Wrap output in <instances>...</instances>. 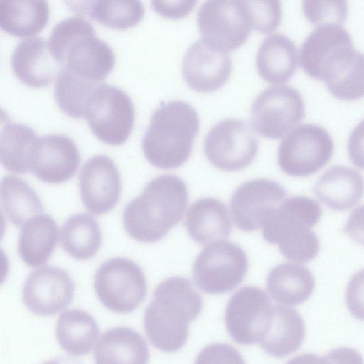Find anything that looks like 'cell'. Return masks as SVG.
<instances>
[{
  "label": "cell",
  "mask_w": 364,
  "mask_h": 364,
  "mask_svg": "<svg viewBox=\"0 0 364 364\" xmlns=\"http://www.w3.org/2000/svg\"><path fill=\"white\" fill-rule=\"evenodd\" d=\"M184 224L190 237L200 245L226 239L232 229L226 206L210 197L200 198L190 206Z\"/></svg>",
  "instance_id": "22"
},
{
  "label": "cell",
  "mask_w": 364,
  "mask_h": 364,
  "mask_svg": "<svg viewBox=\"0 0 364 364\" xmlns=\"http://www.w3.org/2000/svg\"><path fill=\"white\" fill-rule=\"evenodd\" d=\"M11 65L21 82L36 88L49 85L63 68L51 54L48 42L39 36L21 40L12 52Z\"/></svg>",
  "instance_id": "19"
},
{
  "label": "cell",
  "mask_w": 364,
  "mask_h": 364,
  "mask_svg": "<svg viewBox=\"0 0 364 364\" xmlns=\"http://www.w3.org/2000/svg\"><path fill=\"white\" fill-rule=\"evenodd\" d=\"M326 355L329 364H364L362 355L350 348H338Z\"/></svg>",
  "instance_id": "43"
},
{
  "label": "cell",
  "mask_w": 364,
  "mask_h": 364,
  "mask_svg": "<svg viewBox=\"0 0 364 364\" xmlns=\"http://www.w3.org/2000/svg\"><path fill=\"white\" fill-rule=\"evenodd\" d=\"M99 333L95 318L79 309L63 312L55 326V336L60 347L74 356L87 355L92 350Z\"/></svg>",
  "instance_id": "29"
},
{
  "label": "cell",
  "mask_w": 364,
  "mask_h": 364,
  "mask_svg": "<svg viewBox=\"0 0 364 364\" xmlns=\"http://www.w3.org/2000/svg\"><path fill=\"white\" fill-rule=\"evenodd\" d=\"M353 43L350 33L340 24L318 26L303 42L299 50L300 66L314 79L325 60L336 49Z\"/></svg>",
  "instance_id": "28"
},
{
  "label": "cell",
  "mask_w": 364,
  "mask_h": 364,
  "mask_svg": "<svg viewBox=\"0 0 364 364\" xmlns=\"http://www.w3.org/2000/svg\"><path fill=\"white\" fill-rule=\"evenodd\" d=\"M48 42L54 58L85 80L102 81L114 66L112 49L97 37L93 26L82 17L71 16L59 21Z\"/></svg>",
  "instance_id": "4"
},
{
  "label": "cell",
  "mask_w": 364,
  "mask_h": 364,
  "mask_svg": "<svg viewBox=\"0 0 364 364\" xmlns=\"http://www.w3.org/2000/svg\"><path fill=\"white\" fill-rule=\"evenodd\" d=\"M80 11L100 23L114 29L124 30L136 26L144 15L140 1H95L83 2Z\"/></svg>",
  "instance_id": "33"
},
{
  "label": "cell",
  "mask_w": 364,
  "mask_h": 364,
  "mask_svg": "<svg viewBox=\"0 0 364 364\" xmlns=\"http://www.w3.org/2000/svg\"><path fill=\"white\" fill-rule=\"evenodd\" d=\"M152 8L159 14L171 19H179L187 16L194 8L196 1L151 2Z\"/></svg>",
  "instance_id": "40"
},
{
  "label": "cell",
  "mask_w": 364,
  "mask_h": 364,
  "mask_svg": "<svg viewBox=\"0 0 364 364\" xmlns=\"http://www.w3.org/2000/svg\"><path fill=\"white\" fill-rule=\"evenodd\" d=\"M343 232L364 246V205L357 207L351 213L344 225Z\"/></svg>",
  "instance_id": "42"
},
{
  "label": "cell",
  "mask_w": 364,
  "mask_h": 364,
  "mask_svg": "<svg viewBox=\"0 0 364 364\" xmlns=\"http://www.w3.org/2000/svg\"><path fill=\"white\" fill-rule=\"evenodd\" d=\"M94 288L101 304L120 314L132 312L145 299L146 280L141 268L124 257L105 260L97 269Z\"/></svg>",
  "instance_id": "6"
},
{
  "label": "cell",
  "mask_w": 364,
  "mask_h": 364,
  "mask_svg": "<svg viewBox=\"0 0 364 364\" xmlns=\"http://www.w3.org/2000/svg\"><path fill=\"white\" fill-rule=\"evenodd\" d=\"M314 286L311 272L303 265L292 262L274 267L267 279V289L272 298L285 305L304 303L311 296Z\"/></svg>",
  "instance_id": "25"
},
{
  "label": "cell",
  "mask_w": 364,
  "mask_h": 364,
  "mask_svg": "<svg viewBox=\"0 0 364 364\" xmlns=\"http://www.w3.org/2000/svg\"><path fill=\"white\" fill-rule=\"evenodd\" d=\"M348 152L352 163L364 169V119L352 130L348 141Z\"/></svg>",
  "instance_id": "41"
},
{
  "label": "cell",
  "mask_w": 364,
  "mask_h": 364,
  "mask_svg": "<svg viewBox=\"0 0 364 364\" xmlns=\"http://www.w3.org/2000/svg\"><path fill=\"white\" fill-rule=\"evenodd\" d=\"M80 155L75 143L68 136L47 134L38 138L31 172L40 181L52 184L64 183L77 172Z\"/></svg>",
  "instance_id": "17"
},
{
  "label": "cell",
  "mask_w": 364,
  "mask_h": 364,
  "mask_svg": "<svg viewBox=\"0 0 364 364\" xmlns=\"http://www.w3.org/2000/svg\"><path fill=\"white\" fill-rule=\"evenodd\" d=\"M273 309L270 327L259 345L267 354L283 358L301 347L305 337V325L295 309L280 305H274Z\"/></svg>",
  "instance_id": "26"
},
{
  "label": "cell",
  "mask_w": 364,
  "mask_h": 364,
  "mask_svg": "<svg viewBox=\"0 0 364 364\" xmlns=\"http://www.w3.org/2000/svg\"><path fill=\"white\" fill-rule=\"evenodd\" d=\"M58 239V228L53 218L48 214H39L21 226L18 255L28 266H41L48 261Z\"/></svg>",
  "instance_id": "24"
},
{
  "label": "cell",
  "mask_w": 364,
  "mask_h": 364,
  "mask_svg": "<svg viewBox=\"0 0 364 364\" xmlns=\"http://www.w3.org/2000/svg\"><path fill=\"white\" fill-rule=\"evenodd\" d=\"M197 21L202 39L226 53L242 46L253 28L247 1H205Z\"/></svg>",
  "instance_id": "7"
},
{
  "label": "cell",
  "mask_w": 364,
  "mask_h": 364,
  "mask_svg": "<svg viewBox=\"0 0 364 364\" xmlns=\"http://www.w3.org/2000/svg\"><path fill=\"white\" fill-rule=\"evenodd\" d=\"M203 299L192 283L171 277L156 287L144 315L145 333L157 349L173 353L186 343L189 323L200 314Z\"/></svg>",
  "instance_id": "1"
},
{
  "label": "cell",
  "mask_w": 364,
  "mask_h": 364,
  "mask_svg": "<svg viewBox=\"0 0 364 364\" xmlns=\"http://www.w3.org/2000/svg\"><path fill=\"white\" fill-rule=\"evenodd\" d=\"M85 119L99 140L119 146L127 141L133 129L134 107L121 88L98 83L88 100Z\"/></svg>",
  "instance_id": "5"
},
{
  "label": "cell",
  "mask_w": 364,
  "mask_h": 364,
  "mask_svg": "<svg viewBox=\"0 0 364 364\" xmlns=\"http://www.w3.org/2000/svg\"><path fill=\"white\" fill-rule=\"evenodd\" d=\"M297 65L296 45L289 37L279 33L270 35L263 41L256 56L259 75L271 84L289 81L296 72Z\"/></svg>",
  "instance_id": "23"
},
{
  "label": "cell",
  "mask_w": 364,
  "mask_h": 364,
  "mask_svg": "<svg viewBox=\"0 0 364 364\" xmlns=\"http://www.w3.org/2000/svg\"><path fill=\"white\" fill-rule=\"evenodd\" d=\"M95 364H148L149 350L135 330L116 326L105 331L94 352Z\"/></svg>",
  "instance_id": "21"
},
{
  "label": "cell",
  "mask_w": 364,
  "mask_h": 364,
  "mask_svg": "<svg viewBox=\"0 0 364 364\" xmlns=\"http://www.w3.org/2000/svg\"><path fill=\"white\" fill-rule=\"evenodd\" d=\"M333 150V141L324 128L314 124H299L281 141L278 164L289 176H309L331 160Z\"/></svg>",
  "instance_id": "8"
},
{
  "label": "cell",
  "mask_w": 364,
  "mask_h": 364,
  "mask_svg": "<svg viewBox=\"0 0 364 364\" xmlns=\"http://www.w3.org/2000/svg\"><path fill=\"white\" fill-rule=\"evenodd\" d=\"M188 200V188L181 178L171 174L157 176L125 206L124 228L135 240L157 242L182 219Z\"/></svg>",
  "instance_id": "2"
},
{
  "label": "cell",
  "mask_w": 364,
  "mask_h": 364,
  "mask_svg": "<svg viewBox=\"0 0 364 364\" xmlns=\"http://www.w3.org/2000/svg\"><path fill=\"white\" fill-rule=\"evenodd\" d=\"M232 71L229 54L217 50L203 39L195 41L186 50L182 73L187 85L198 92H211L222 87Z\"/></svg>",
  "instance_id": "18"
},
{
  "label": "cell",
  "mask_w": 364,
  "mask_h": 364,
  "mask_svg": "<svg viewBox=\"0 0 364 364\" xmlns=\"http://www.w3.org/2000/svg\"><path fill=\"white\" fill-rule=\"evenodd\" d=\"M36 132L29 126L6 120L1 122L0 133V160L1 165L15 173L31 172V162L38 140Z\"/></svg>",
  "instance_id": "27"
},
{
  "label": "cell",
  "mask_w": 364,
  "mask_h": 364,
  "mask_svg": "<svg viewBox=\"0 0 364 364\" xmlns=\"http://www.w3.org/2000/svg\"><path fill=\"white\" fill-rule=\"evenodd\" d=\"M248 269L245 252L238 245L220 241L204 248L193 267V279L201 291L210 294L227 293L244 279Z\"/></svg>",
  "instance_id": "9"
},
{
  "label": "cell",
  "mask_w": 364,
  "mask_h": 364,
  "mask_svg": "<svg viewBox=\"0 0 364 364\" xmlns=\"http://www.w3.org/2000/svg\"><path fill=\"white\" fill-rule=\"evenodd\" d=\"M252 21L253 29L269 33L280 23L282 7L279 1H247Z\"/></svg>",
  "instance_id": "37"
},
{
  "label": "cell",
  "mask_w": 364,
  "mask_h": 364,
  "mask_svg": "<svg viewBox=\"0 0 364 364\" xmlns=\"http://www.w3.org/2000/svg\"><path fill=\"white\" fill-rule=\"evenodd\" d=\"M302 4L305 16L314 24L335 23L341 25L346 18V1H304Z\"/></svg>",
  "instance_id": "36"
},
{
  "label": "cell",
  "mask_w": 364,
  "mask_h": 364,
  "mask_svg": "<svg viewBox=\"0 0 364 364\" xmlns=\"http://www.w3.org/2000/svg\"><path fill=\"white\" fill-rule=\"evenodd\" d=\"M314 192L318 200L328 208L346 210L361 200L364 194V178L353 168L333 166L318 178Z\"/></svg>",
  "instance_id": "20"
},
{
  "label": "cell",
  "mask_w": 364,
  "mask_h": 364,
  "mask_svg": "<svg viewBox=\"0 0 364 364\" xmlns=\"http://www.w3.org/2000/svg\"><path fill=\"white\" fill-rule=\"evenodd\" d=\"M286 364H329L326 356L304 353L289 360Z\"/></svg>",
  "instance_id": "44"
},
{
  "label": "cell",
  "mask_w": 364,
  "mask_h": 364,
  "mask_svg": "<svg viewBox=\"0 0 364 364\" xmlns=\"http://www.w3.org/2000/svg\"><path fill=\"white\" fill-rule=\"evenodd\" d=\"M345 299L350 314L364 321V269L356 272L349 280Z\"/></svg>",
  "instance_id": "39"
},
{
  "label": "cell",
  "mask_w": 364,
  "mask_h": 364,
  "mask_svg": "<svg viewBox=\"0 0 364 364\" xmlns=\"http://www.w3.org/2000/svg\"><path fill=\"white\" fill-rule=\"evenodd\" d=\"M97 84L63 68L55 79V100L66 115L85 118L88 100Z\"/></svg>",
  "instance_id": "34"
},
{
  "label": "cell",
  "mask_w": 364,
  "mask_h": 364,
  "mask_svg": "<svg viewBox=\"0 0 364 364\" xmlns=\"http://www.w3.org/2000/svg\"><path fill=\"white\" fill-rule=\"evenodd\" d=\"M195 364H245L240 352L228 343L205 346L197 355Z\"/></svg>",
  "instance_id": "38"
},
{
  "label": "cell",
  "mask_w": 364,
  "mask_h": 364,
  "mask_svg": "<svg viewBox=\"0 0 364 364\" xmlns=\"http://www.w3.org/2000/svg\"><path fill=\"white\" fill-rule=\"evenodd\" d=\"M259 147L250 124L236 119H226L214 125L204 141L208 161L225 171H237L250 165Z\"/></svg>",
  "instance_id": "12"
},
{
  "label": "cell",
  "mask_w": 364,
  "mask_h": 364,
  "mask_svg": "<svg viewBox=\"0 0 364 364\" xmlns=\"http://www.w3.org/2000/svg\"><path fill=\"white\" fill-rule=\"evenodd\" d=\"M60 242L63 249L74 259H91L97 254L102 244L99 224L90 215H73L62 227Z\"/></svg>",
  "instance_id": "31"
},
{
  "label": "cell",
  "mask_w": 364,
  "mask_h": 364,
  "mask_svg": "<svg viewBox=\"0 0 364 364\" xmlns=\"http://www.w3.org/2000/svg\"><path fill=\"white\" fill-rule=\"evenodd\" d=\"M49 6L46 1H6L0 2V27L17 37L36 35L47 25Z\"/></svg>",
  "instance_id": "30"
},
{
  "label": "cell",
  "mask_w": 364,
  "mask_h": 364,
  "mask_svg": "<svg viewBox=\"0 0 364 364\" xmlns=\"http://www.w3.org/2000/svg\"><path fill=\"white\" fill-rule=\"evenodd\" d=\"M274 305L262 289L245 286L227 304L225 321L230 336L241 345H252L264 338L270 327Z\"/></svg>",
  "instance_id": "10"
},
{
  "label": "cell",
  "mask_w": 364,
  "mask_h": 364,
  "mask_svg": "<svg viewBox=\"0 0 364 364\" xmlns=\"http://www.w3.org/2000/svg\"><path fill=\"white\" fill-rule=\"evenodd\" d=\"M262 228L264 239L277 245L282 255L290 260L306 263L319 252L320 242L316 234L288 198L272 212Z\"/></svg>",
  "instance_id": "11"
},
{
  "label": "cell",
  "mask_w": 364,
  "mask_h": 364,
  "mask_svg": "<svg viewBox=\"0 0 364 364\" xmlns=\"http://www.w3.org/2000/svg\"><path fill=\"white\" fill-rule=\"evenodd\" d=\"M42 364H82L81 362L68 357H59L50 359Z\"/></svg>",
  "instance_id": "45"
},
{
  "label": "cell",
  "mask_w": 364,
  "mask_h": 364,
  "mask_svg": "<svg viewBox=\"0 0 364 364\" xmlns=\"http://www.w3.org/2000/svg\"><path fill=\"white\" fill-rule=\"evenodd\" d=\"M1 201L6 217L17 226H22L43 210L34 190L26 181L14 176L6 175L1 179Z\"/></svg>",
  "instance_id": "32"
},
{
  "label": "cell",
  "mask_w": 364,
  "mask_h": 364,
  "mask_svg": "<svg viewBox=\"0 0 364 364\" xmlns=\"http://www.w3.org/2000/svg\"><path fill=\"white\" fill-rule=\"evenodd\" d=\"M286 196V190L272 180L257 178L243 183L230 201L235 225L245 232L260 228Z\"/></svg>",
  "instance_id": "14"
},
{
  "label": "cell",
  "mask_w": 364,
  "mask_h": 364,
  "mask_svg": "<svg viewBox=\"0 0 364 364\" xmlns=\"http://www.w3.org/2000/svg\"><path fill=\"white\" fill-rule=\"evenodd\" d=\"M81 200L95 215L112 210L119 201L122 190L119 172L111 158L96 155L83 165L79 175Z\"/></svg>",
  "instance_id": "16"
},
{
  "label": "cell",
  "mask_w": 364,
  "mask_h": 364,
  "mask_svg": "<svg viewBox=\"0 0 364 364\" xmlns=\"http://www.w3.org/2000/svg\"><path fill=\"white\" fill-rule=\"evenodd\" d=\"M74 282L64 269L45 266L33 270L22 289V301L27 309L41 316L54 315L73 301Z\"/></svg>",
  "instance_id": "15"
},
{
  "label": "cell",
  "mask_w": 364,
  "mask_h": 364,
  "mask_svg": "<svg viewBox=\"0 0 364 364\" xmlns=\"http://www.w3.org/2000/svg\"><path fill=\"white\" fill-rule=\"evenodd\" d=\"M200 127L194 107L182 100L161 103L153 112L141 141L147 161L156 168L173 169L190 157Z\"/></svg>",
  "instance_id": "3"
},
{
  "label": "cell",
  "mask_w": 364,
  "mask_h": 364,
  "mask_svg": "<svg viewBox=\"0 0 364 364\" xmlns=\"http://www.w3.org/2000/svg\"><path fill=\"white\" fill-rule=\"evenodd\" d=\"M324 83L338 99L354 100L364 97V53L356 50L346 67Z\"/></svg>",
  "instance_id": "35"
},
{
  "label": "cell",
  "mask_w": 364,
  "mask_h": 364,
  "mask_svg": "<svg viewBox=\"0 0 364 364\" xmlns=\"http://www.w3.org/2000/svg\"><path fill=\"white\" fill-rule=\"evenodd\" d=\"M251 122L264 137L279 139L305 116V105L300 92L289 85L269 87L255 100Z\"/></svg>",
  "instance_id": "13"
}]
</instances>
